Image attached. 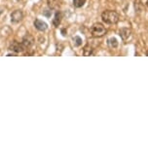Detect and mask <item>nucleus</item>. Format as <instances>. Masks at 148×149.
<instances>
[{
	"label": "nucleus",
	"mask_w": 148,
	"mask_h": 149,
	"mask_svg": "<svg viewBox=\"0 0 148 149\" xmlns=\"http://www.w3.org/2000/svg\"><path fill=\"white\" fill-rule=\"evenodd\" d=\"M60 21H61V14L60 12H57L55 15L54 19H53V24H54V26L58 27V26H60Z\"/></svg>",
	"instance_id": "obj_10"
},
{
	"label": "nucleus",
	"mask_w": 148,
	"mask_h": 149,
	"mask_svg": "<svg viewBox=\"0 0 148 149\" xmlns=\"http://www.w3.org/2000/svg\"><path fill=\"white\" fill-rule=\"evenodd\" d=\"M17 1H22V0H17Z\"/></svg>",
	"instance_id": "obj_15"
},
{
	"label": "nucleus",
	"mask_w": 148,
	"mask_h": 149,
	"mask_svg": "<svg viewBox=\"0 0 148 149\" xmlns=\"http://www.w3.org/2000/svg\"><path fill=\"white\" fill-rule=\"evenodd\" d=\"M81 44H82V39L76 36V37L74 38V45L75 46H80Z\"/></svg>",
	"instance_id": "obj_13"
},
{
	"label": "nucleus",
	"mask_w": 148,
	"mask_h": 149,
	"mask_svg": "<svg viewBox=\"0 0 148 149\" xmlns=\"http://www.w3.org/2000/svg\"><path fill=\"white\" fill-rule=\"evenodd\" d=\"M91 33L94 37H97H97H102V36L106 33V29H105L102 24L97 22V24H94V26H92Z\"/></svg>",
	"instance_id": "obj_2"
},
{
	"label": "nucleus",
	"mask_w": 148,
	"mask_h": 149,
	"mask_svg": "<svg viewBox=\"0 0 148 149\" xmlns=\"http://www.w3.org/2000/svg\"><path fill=\"white\" fill-rule=\"evenodd\" d=\"M22 43H23L24 46L27 49V48H30L33 44H34V38H33V36H31L30 34H26L24 37Z\"/></svg>",
	"instance_id": "obj_5"
},
{
	"label": "nucleus",
	"mask_w": 148,
	"mask_h": 149,
	"mask_svg": "<svg viewBox=\"0 0 148 149\" xmlns=\"http://www.w3.org/2000/svg\"><path fill=\"white\" fill-rule=\"evenodd\" d=\"M101 19L105 24H115L119 22L120 16L116 11L107 10V11H104V12L101 14Z\"/></svg>",
	"instance_id": "obj_1"
},
{
	"label": "nucleus",
	"mask_w": 148,
	"mask_h": 149,
	"mask_svg": "<svg viewBox=\"0 0 148 149\" xmlns=\"http://www.w3.org/2000/svg\"><path fill=\"white\" fill-rule=\"evenodd\" d=\"M48 5L52 10H58L60 9L61 1L60 0H48Z\"/></svg>",
	"instance_id": "obj_7"
},
{
	"label": "nucleus",
	"mask_w": 148,
	"mask_h": 149,
	"mask_svg": "<svg viewBox=\"0 0 148 149\" xmlns=\"http://www.w3.org/2000/svg\"><path fill=\"white\" fill-rule=\"evenodd\" d=\"M24 19V14L22 11L19 10H16L11 14V19H12L13 22H21L22 19Z\"/></svg>",
	"instance_id": "obj_4"
},
{
	"label": "nucleus",
	"mask_w": 148,
	"mask_h": 149,
	"mask_svg": "<svg viewBox=\"0 0 148 149\" xmlns=\"http://www.w3.org/2000/svg\"><path fill=\"white\" fill-rule=\"evenodd\" d=\"M34 26L36 27V29L40 30V31H45V30L48 29V26H47L46 22H44L41 19H35L34 21Z\"/></svg>",
	"instance_id": "obj_6"
},
{
	"label": "nucleus",
	"mask_w": 148,
	"mask_h": 149,
	"mask_svg": "<svg viewBox=\"0 0 148 149\" xmlns=\"http://www.w3.org/2000/svg\"><path fill=\"white\" fill-rule=\"evenodd\" d=\"M131 30L129 29H127V27H124V29H121L119 31V35L121 36V38L123 40H127L128 38L131 36Z\"/></svg>",
	"instance_id": "obj_8"
},
{
	"label": "nucleus",
	"mask_w": 148,
	"mask_h": 149,
	"mask_svg": "<svg viewBox=\"0 0 148 149\" xmlns=\"http://www.w3.org/2000/svg\"><path fill=\"white\" fill-rule=\"evenodd\" d=\"M26 48L24 46L23 43H19L18 41H13L10 45V50L15 53H22L26 50Z\"/></svg>",
	"instance_id": "obj_3"
},
{
	"label": "nucleus",
	"mask_w": 148,
	"mask_h": 149,
	"mask_svg": "<svg viewBox=\"0 0 148 149\" xmlns=\"http://www.w3.org/2000/svg\"><path fill=\"white\" fill-rule=\"evenodd\" d=\"M107 44L108 47L111 48V49H115V48L118 47V40L115 37H111L107 40Z\"/></svg>",
	"instance_id": "obj_9"
},
{
	"label": "nucleus",
	"mask_w": 148,
	"mask_h": 149,
	"mask_svg": "<svg viewBox=\"0 0 148 149\" xmlns=\"http://www.w3.org/2000/svg\"><path fill=\"white\" fill-rule=\"evenodd\" d=\"M86 3V0H73V6L76 8H81Z\"/></svg>",
	"instance_id": "obj_12"
},
{
	"label": "nucleus",
	"mask_w": 148,
	"mask_h": 149,
	"mask_svg": "<svg viewBox=\"0 0 148 149\" xmlns=\"http://www.w3.org/2000/svg\"><path fill=\"white\" fill-rule=\"evenodd\" d=\"M146 4H147V6H148V0H147V2H146Z\"/></svg>",
	"instance_id": "obj_14"
},
{
	"label": "nucleus",
	"mask_w": 148,
	"mask_h": 149,
	"mask_svg": "<svg viewBox=\"0 0 148 149\" xmlns=\"http://www.w3.org/2000/svg\"><path fill=\"white\" fill-rule=\"evenodd\" d=\"M94 52V47H92L90 44L86 45L83 49V54L84 56H91Z\"/></svg>",
	"instance_id": "obj_11"
}]
</instances>
